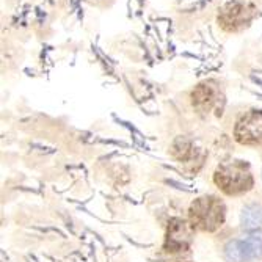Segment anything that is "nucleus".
I'll list each match as a JSON object with an SVG mask.
<instances>
[{
	"mask_svg": "<svg viewBox=\"0 0 262 262\" xmlns=\"http://www.w3.org/2000/svg\"><path fill=\"white\" fill-rule=\"evenodd\" d=\"M192 104L201 115H209L215 112V115H222L225 105L223 91L217 82L206 80L195 86L192 91Z\"/></svg>",
	"mask_w": 262,
	"mask_h": 262,
	"instance_id": "obj_4",
	"label": "nucleus"
},
{
	"mask_svg": "<svg viewBox=\"0 0 262 262\" xmlns=\"http://www.w3.org/2000/svg\"><path fill=\"white\" fill-rule=\"evenodd\" d=\"M234 137L242 145H260L262 143V112L250 110L235 123Z\"/></svg>",
	"mask_w": 262,
	"mask_h": 262,
	"instance_id": "obj_6",
	"label": "nucleus"
},
{
	"mask_svg": "<svg viewBox=\"0 0 262 262\" xmlns=\"http://www.w3.org/2000/svg\"><path fill=\"white\" fill-rule=\"evenodd\" d=\"M228 262H251L262 259V232H253L244 241H231L225 247Z\"/></svg>",
	"mask_w": 262,
	"mask_h": 262,
	"instance_id": "obj_5",
	"label": "nucleus"
},
{
	"mask_svg": "<svg viewBox=\"0 0 262 262\" xmlns=\"http://www.w3.org/2000/svg\"><path fill=\"white\" fill-rule=\"evenodd\" d=\"M242 228L247 231H253L262 226V206L260 204H248L242 210L241 217Z\"/></svg>",
	"mask_w": 262,
	"mask_h": 262,
	"instance_id": "obj_8",
	"label": "nucleus"
},
{
	"mask_svg": "<svg viewBox=\"0 0 262 262\" xmlns=\"http://www.w3.org/2000/svg\"><path fill=\"white\" fill-rule=\"evenodd\" d=\"M190 220L201 231H217L225 222V204L215 196H203L190 206Z\"/></svg>",
	"mask_w": 262,
	"mask_h": 262,
	"instance_id": "obj_3",
	"label": "nucleus"
},
{
	"mask_svg": "<svg viewBox=\"0 0 262 262\" xmlns=\"http://www.w3.org/2000/svg\"><path fill=\"white\" fill-rule=\"evenodd\" d=\"M215 184L228 195H239L251 188L253 176L248 163L242 160H234L223 163L215 171Z\"/></svg>",
	"mask_w": 262,
	"mask_h": 262,
	"instance_id": "obj_2",
	"label": "nucleus"
},
{
	"mask_svg": "<svg viewBox=\"0 0 262 262\" xmlns=\"http://www.w3.org/2000/svg\"><path fill=\"white\" fill-rule=\"evenodd\" d=\"M257 16V8L250 0H229L217 13L219 27L226 33H241L247 30Z\"/></svg>",
	"mask_w": 262,
	"mask_h": 262,
	"instance_id": "obj_1",
	"label": "nucleus"
},
{
	"mask_svg": "<svg viewBox=\"0 0 262 262\" xmlns=\"http://www.w3.org/2000/svg\"><path fill=\"white\" fill-rule=\"evenodd\" d=\"M193 239V229L185 220L174 219L168 225L165 239V251L166 253H185L188 251Z\"/></svg>",
	"mask_w": 262,
	"mask_h": 262,
	"instance_id": "obj_7",
	"label": "nucleus"
}]
</instances>
